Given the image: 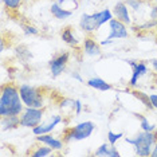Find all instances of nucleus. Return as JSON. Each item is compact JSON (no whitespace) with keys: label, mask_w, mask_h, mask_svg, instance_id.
Returning a JSON list of instances; mask_svg holds the SVG:
<instances>
[{"label":"nucleus","mask_w":157,"mask_h":157,"mask_svg":"<svg viewBox=\"0 0 157 157\" xmlns=\"http://www.w3.org/2000/svg\"><path fill=\"white\" fill-rule=\"evenodd\" d=\"M24 110V103L20 97L19 87L16 85L4 83L0 95V116H19Z\"/></svg>","instance_id":"f257e3e1"},{"label":"nucleus","mask_w":157,"mask_h":157,"mask_svg":"<svg viewBox=\"0 0 157 157\" xmlns=\"http://www.w3.org/2000/svg\"><path fill=\"white\" fill-rule=\"evenodd\" d=\"M128 144L133 145L136 155L141 156V157H146L151 156L152 149L155 144L157 142V133H153V132H145L142 130L141 133H138L134 138H124Z\"/></svg>","instance_id":"f03ea898"},{"label":"nucleus","mask_w":157,"mask_h":157,"mask_svg":"<svg viewBox=\"0 0 157 157\" xmlns=\"http://www.w3.org/2000/svg\"><path fill=\"white\" fill-rule=\"evenodd\" d=\"M95 129V124L91 121H85L75 125V126H70L66 128L62 133V140L65 144H69L70 141H81V140H86L91 136V133Z\"/></svg>","instance_id":"7ed1b4c3"},{"label":"nucleus","mask_w":157,"mask_h":157,"mask_svg":"<svg viewBox=\"0 0 157 157\" xmlns=\"http://www.w3.org/2000/svg\"><path fill=\"white\" fill-rule=\"evenodd\" d=\"M19 91L24 106H28V108H43L44 106V91L42 87H35L23 83L19 86Z\"/></svg>","instance_id":"20e7f679"},{"label":"nucleus","mask_w":157,"mask_h":157,"mask_svg":"<svg viewBox=\"0 0 157 157\" xmlns=\"http://www.w3.org/2000/svg\"><path fill=\"white\" fill-rule=\"evenodd\" d=\"M44 110L43 108H28L26 106V109L22 112L20 116V126L23 128H35L42 122L43 118Z\"/></svg>","instance_id":"39448f33"},{"label":"nucleus","mask_w":157,"mask_h":157,"mask_svg":"<svg viewBox=\"0 0 157 157\" xmlns=\"http://www.w3.org/2000/svg\"><path fill=\"white\" fill-rule=\"evenodd\" d=\"M69 59H70V52L67 51H62L52 56L51 60L48 62V67H50V71H51L52 78L59 77L66 70L67 65H69Z\"/></svg>","instance_id":"423d86ee"},{"label":"nucleus","mask_w":157,"mask_h":157,"mask_svg":"<svg viewBox=\"0 0 157 157\" xmlns=\"http://www.w3.org/2000/svg\"><path fill=\"white\" fill-rule=\"evenodd\" d=\"M109 24H110V34L105 40L101 42V44H109L112 42V39H125L129 36V33L126 30V24L118 20L117 17L116 19L113 17L109 22Z\"/></svg>","instance_id":"0eeeda50"},{"label":"nucleus","mask_w":157,"mask_h":157,"mask_svg":"<svg viewBox=\"0 0 157 157\" xmlns=\"http://www.w3.org/2000/svg\"><path fill=\"white\" fill-rule=\"evenodd\" d=\"M79 28L86 34H93L94 31L99 30V19L98 12H94L91 15L89 13H82L79 20Z\"/></svg>","instance_id":"6e6552de"},{"label":"nucleus","mask_w":157,"mask_h":157,"mask_svg":"<svg viewBox=\"0 0 157 157\" xmlns=\"http://www.w3.org/2000/svg\"><path fill=\"white\" fill-rule=\"evenodd\" d=\"M128 63L132 66V69H133V74H132V78L129 81V86L130 87H134L138 83V79L145 75L146 73H148V67L144 62H133V60H128Z\"/></svg>","instance_id":"1a4fd4ad"},{"label":"nucleus","mask_w":157,"mask_h":157,"mask_svg":"<svg viewBox=\"0 0 157 157\" xmlns=\"http://www.w3.org/2000/svg\"><path fill=\"white\" fill-rule=\"evenodd\" d=\"M83 52L87 56H99L101 55V43L95 42L93 36H86L83 39Z\"/></svg>","instance_id":"9d476101"},{"label":"nucleus","mask_w":157,"mask_h":157,"mask_svg":"<svg viewBox=\"0 0 157 157\" xmlns=\"http://www.w3.org/2000/svg\"><path fill=\"white\" fill-rule=\"evenodd\" d=\"M60 122H62V117H60V116H52V118H51V121H50L48 124H46V125H40V124H39L38 126L33 128V133L35 136L50 133V132L54 130L56 125L60 124Z\"/></svg>","instance_id":"9b49d317"},{"label":"nucleus","mask_w":157,"mask_h":157,"mask_svg":"<svg viewBox=\"0 0 157 157\" xmlns=\"http://www.w3.org/2000/svg\"><path fill=\"white\" fill-rule=\"evenodd\" d=\"M36 141L38 142H42V144H46V145H48V146H51L54 151H60V149H63V145H65L63 140H58V138L52 137L50 133L36 136Z\"/></svg>","instance_id":"f8f14e48"},{"label":"nucleus","mask_w":157,"mask_h":157,"mask_svg":"<svg viewBox=\"0 0 157 157\" xmlns=\"http://www.w3.org/2000/svg\"><path fill=\"white\" fill-rule=\"evenodd\" d=\"M114 16L125 24L132 23L129 11H128V6H126V3H124V2H120L114 6Z\"/></svg>","instance_id":"ddd939ff"},{"label":"nucleus","mask_w":157,"mask_h":157,"mask_svg":"<svg viewBox=\"0 0 157 157\" xmlns=\"http://www.w3.org/2000/svg\"><path fill=\"white\" fill-rule=\"evenodd\" d=\"M60 38H62V40L65 42L66 44H69L70 47H77L78 43H79L77 36L74 35V31H73V27L71 26H66L62 28V31H60Z\"/></svg>","instance_id":"4468645a"},{"label":"nucleus","mask_w":157,"mask_h":157,"mask_svg":"<svg viewBox=\"0 0 157 157\" xmlns=\"http://www.w3.org/2000/svg\"><path fill=\"white\" fill-rule=\"evenodd\" d=\"M50 12H51V15L58 20H65V19H67V17H70L71 15H73V11L62 8L59 3H52L51 8H50Z\"/></svg>","instance_id":"2eb2a0df"},{"label":"nucleus","mask_w":157,"mask_h":157,"mask_svg":"<svg viewBox=\"0 0 157 157\" xmlns=\"http://www.w3.org/2000/svg\"><path fill=\"white\" fill-rule=\"evenodd\" d=\"M94 156H103V157H117L120 156L118 151H117L116 145H110V144H102L97 151L94 152Z\"/></svg>","instance_id":"dca6fc26"},{"label":"nucleus","mask_w":157,"mask_h":157,"mask_svg":"<svg viewBox=\"0 0 157 157\" xmlns=\"http://www.w3.org/2000/svg\"><path fill=\"white\" fill-rule=\"evenodd\" d=\"M87 86H90L95 90H99V91H108V90H112L113 86L110 83H108L106 81H103L102 78H98V77H94V78H90L87 81Z\"/></svg>","instance_id":"f3484780"},{"label":"nucleus","mask_w":157,"mask_h":157,"mask_svg":"<svg viewBox=\"0 0 157 157\" xmlns=\"http://www.w3.org/2000/svg\"><path fill=\"white\" fill-rule=\"evenodd\" d=\"M2 129L3 130H11L20 126V117L19 116H4L2 117Z\"/></svg>","instance_id":"a211bd4d"},{"label":"nucleus","mask_w":157,"mask_h":157,"mask_svg":"<svg viewBox=\"0 0 157 157\" xmlns=\"http://www.w3.org/2000/svg\"><path fill=\"white\" fill-rule=\"evenodd\" d=\"M129 93L133 95L134 98H137L138 101H140L148 110H153V109H155V108H153V105H152V101H151L149 94H145L144 91H140V90H130Z\"/></svg>","instance_id":"6ab92c4d"},{"label":"nucleus","mask_w":157,"mask_h":157,"mask_svg":"<svg viewBox=\"0 0 157 157\" xmlns=\"http://www.w3.org/2000/svg\"><path fill=\"white\" fill-rule=\"evenodd\" d=\"M52 151L54 149L51 148V146L48 145H40V146H36V149L35 151H30V153L28 155L34 156V157H44V156H50L52 153Z\"/></svg>","instance_id":"aec40b11"},{"label":"nucleus","mask_w":157,"mask_h":157,"mask_svg":"<svg viewBox=\"0 0 157 157\" xmlns=\"http://www.w3.org/2000/svg\"><path fill=\"white\" fill-rule=\"evenodd\" d=\"M134 116L137 117L138 120H140V126H141L142 130H145V132H153V130L156 129L155 125L149 124V121H148V118H146L145 116H142V114H140V113H136Z\"/></svg>","instance_id":"412c9836"},{"label":"nucleus","mask_w":157,"mask_h":157,"mask_svg":"<svg viewBox=\"0 0 157 157\" xmlns=\"http://www.w3.org/2000/svg\"><path fill=\"white\" fill-rule=\"evenodd\" d=\"M23 0H3V4L7 10H17Z\"/></svg>","instance_id":"4be33fe9"},{"label":"nucleus","mask_w":157,"mask_h":157,"mask_svg":"<svg viewBox=\"0 0 157 157\" xmlns=\"http://www.w3.org/2000/svg\"><path fill=\"white\" fill-rule=\"evenodd\" d=\"M121 137H124V133H113V132H108V141L110 145H116L117 141Z\"/></svg>","instance_id":"5701e85b"},{"label":"nucleus","mask_w":157,"mask_h":157,"mask_svg":"<svg viewBox=\"0 0 157 157\" xmlns=\"http://www.w3.org/2000/svg\"><path fill=\"white\" fill-rule=\"evenodd\" d=\"M22 28H23V31L26 35H38V33H39L36 28L33 27V26H22Z\"/></svg>","instance_id":"b1692460"},{"label":"nucleus","mask_w":157,"mask_h":157,"mask_svg":"<svg viewBox=\"0 0 157 157\" xmlns=\"http://www.w3.org/2000/svg\"><path fill=\"white\" fill-rule=\"evenodd\" d=\"M126 6L132 7L133 10H137V8H140L141 7V0H128Z\"/></svg>","instance_id":"393cba45"},{"label":"nucleus","mask_w":157,"mask_h":157,"mask_svg":"<svg viewBox=\"0 0 157 157\" xmlns=\"http://www.w3.org/2000/svg\"><path fill=\"white\" fill-rule=\"evenodd\" d=\"M74 109H75V116H79L82 112V103L79 99H75V103H74Z\"/></svg>","instance_id":"a878e982"},{"label":"nucleus","mask_w":157,"mask_h":157,"mask_svg":"<svg viewBox=\"0 0 157 157\" xmlns=\"http://www.w3.org/2000/svg\"><path fill=\"white\" fill-rule=\"evenodd\" d=\"M149 97H151V101H152L153 108L157 109V94H149Z\"/></svg>","instance_id":"bb28decb"},{"label":"nucleus","mask_w":157,"mask_h":157,"mask_svg":"<svg viewBox=\"0 0 157 157\" xmlns=\"http://www.w3.org/2000/svg\"><path fill=\"white\" fill-rule=\"evenodd\" d=\"M151 17H152V20H156V22H157V7H153V8H152Z\"/></svg>","instance_id":"cd10ccee"},{"label":"nucleus","mask_w":157,"mask_h":157,"mask_svg":"<svg viewBox=\"0 0 157 157\" xmlns=\"http://www.w3.org/2000/svg\"><path fill=\"white\" fill-rule=\"evenodd\" d=\"M151 156H152V157H157V142L155 144V146H153V149H152V153H151Z\"/></svg>","instance_id":"c85d7f7f"},{"label":"nucleus","mask_w":157,"mask_h":157,"mask_svg":"<svg viewBox=\"0 0 157 157\" xmlns=\"http://www.w3.org/2000/svg\"><path fill=\"white\" fill-rule=\"evenodd\" d=\"M151 65H152V67L155 69L156 71H157V59H153L152 62H151Z\"/></svg>","instance_id":"c756f323"},{"label":"nucleus","mask_w":157,"mask_h":157,"mask_svg":"<svg viewBox=\"0 0 157 157\" xmlns=\"http://www.w3.org/2000/svg\"><path fill=\"white\" fill-rule=\"evenodd\" d=\"M71 77H73V78H75V79H78L79 82H82V78H81L79 75H78V73H74V74H71Z\"/></svg>","instance_id":"7c9ffc66"},{"label":"nucleus","mask_w":157,"mask_h":157,"mask_svg":"<svg viewBox=\"0 0 157 157\" xmlns=\"http://www.w3.org/2000/svg\"><path fill=\"white\" fill-rule=\"evenodd\" d=\"M98 2H102V0H98Z\"/></svg>","instance_id":"2f4dec72"}]
</instances>
